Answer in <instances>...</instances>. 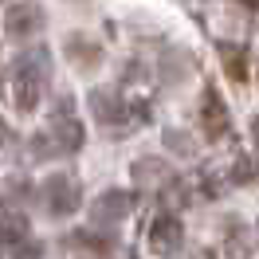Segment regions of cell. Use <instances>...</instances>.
<instances>
[{"instance_id":"2","label":"cell","mask_w":259,"mask_h":259,"mask_svg":"<svg viewBox=\"0 0 259 259\" xmlns=\"http://www.w3.org/2000/svg\"><path fill=\"white\" fill-rule=\"evenodd\" d=\"M32 146H35L39 157H48V153H79L82 149V126L71 118V98L59 102V110H55V118H51L48 134H39Z\"/></svg>"},{"instance_id":"5","label":"cell","mask_w":259,"mask_h":259,"mask_svg":"<svg viewBox=\"0 0 259 259\" xmlns=\"http://www.w3.org/2000/svg\"><path fill=\"white\" fill-rule=\"evenodd\" d=\"M134 212V193H122V189H106L91 200V224L98 228H110L118 220H126Z\"/></svg>"},{"instance_id":"6","label":"cell","mask_w":259,"mask_h":259,"mask_svg":"<svg viewBox=\"0 0 259 259\" xmlns=\"http://www.w3.org/2000/svg\"><path fill=\"white\" fill-rule=\"evenodd\" d=\"M39 28H44V8H39L35 0H20V4H12V8L4 12V32H8V39H32Z\"/></svg>"},{"instance_id":"12","label":"cell","mask_w":259,"mask_h":259,"mask_svg":"<svg viewBox=\"0 0 259 259\" xmlns=\"http://www.w3.org/2000/svg\"><path fill=\"white\" fill-rule=\"evenodd\" d=\"M224 259H251V243H247V228L232 220L224 232Z\"/></svg>"},{"instance_id":"7","label":"cell","mask_w":259,"mask_h":259,"mask_svg":"<svg viewBox=\"0 0 259 259\" xmlns=\"http://www.w3.org/2000/svg\"><path fill=\"white\" fill-rule=\"evenodd\" d=\"M185 243V228L173 212H161V216H153V224H149V247L157 251V255H177V247Z\"/></svg>"},{"instance_id":"8","label":"cell","mask_w":259,"mask_h":259,"mask_svg":"<svg viewBox=\"0 0 259 259\" xmlns=\"http://www.w3.org/2000/svg\"><path fill=\"white\" fill-rule=\"evenodd\" d=\"M91 110H95V118L110 134H118V126H126V102H122V95H114V91H95L91 95Z\"/></svg>"},{"instance_id":"3","label":"cell","mask_w":259,"mask_h":259,"mask_svg":"<svg viewBox=\"0 0 259 259\" xmlns=\"http://www.w3.org/2000/svg\"><path fill=\"white\" fill-rule=\"evenodd\" d=\"M44 204H48L51 216H75L82 204V193L75 177H67V173H55V177L44 181Z\"/></svg>"},{"instance_id":"16","label":"cell","mask_w":259,"mask_h":259,"mask_svg":"<svg viewBox=\"0 0 259 259\" xmlns=\"http://www.w3.org/2000/svg\"><path fill=\"white\" fill-rule=\"evenodd\" d=\"M39 255H44V243L39 240H20L12 247V259H39Z\"/></svg>"},{"instance_id":"14","label":"cell","mask_w":259,"mask_h":259,"mask_svg":"<svg viewBox=\"0 0 259 259\" xmlns=\"http://www.w3.org/2000/svg\"><path fill=\"white\" fill-rule=\"evenodd\" d=\"M71 240L79 243V247H91V251H98V255H106V251L114 247V240H110V236H95L91 228H82V232H75Z\"/></svg>"},{"instance_id":"10","label":"cell","mask_w":259,"mask_h":259,"mask_svg":"<svg viewBox=\"0 0 259 259\" xmlns=\"http://www.w3.org/2000/svg\"><path fill=\"white\" fill-rule=\"evenodd\" d=\"M216 55L224 59V71L232 75V82H247V48H243V44L220 39V44H216Z\"/></svg>"},{"instance_id":"11","label":"cell","mask_w":259,"mask_h":259,"mask_svg":"<svg viewBox=\"0 0 259 259\" xmlns=\"http://www.w3.org/2000/svg\"><path fill=\"white\" fill-rule=\"evenodd\" d=\"M20 240H28V216L0 208V247H16Z\"/></svg>"},{"instance_id":"9","label":"cell","mask_w":259,"mask_h":259,"mask_svg":"<svg viewBox=\"0 0 259 259\" xmlns=\"http://www.w3.org/2000/svg\"><path fill=\"white\" fill-rule=\"evenodd\" d=\"M134 181H138L142 189H169V185L177 181V173H173L161 157H138V161H134Z\"/></svg>"},{"instance_id":"15","label":"cell","mask_w":259,"mask_h":259,"mask_svg":"<svg viewBox=\"0 0 259 259\" xmlns=\"http://www.w3.org/2000/svg\"><path fill=\"white\" fill-rule=\"evenodd\" d=\"M165 146L177 149V153H185V157H193V153H196V146L189 142V134H181V130H165Z\"/></svg>"},{"instance_id":"1","label":"cell","mask_w":259,"mask_h":259,"mask_svg":"<svg viewBox=\"0 0 259 259\" xmlns=\"http://www.w3.org/2000/svg\"><path fill=\"white\" fill-rule=\"evenodd\" d=\"M48 75H51V55H48V48H35V51L16 55L12 63L4 67L0 87H4L8 102H12L20 114H28V110L39 106V95H44V87H48Z\"/></svg>"},{"instance_id":"4","label":"cell","mask_w":259,"mask_h":259,"mask_svg":"<svg viewBox=\"0 0 259 259\" xmlns=\"http://www.w3.org/2000/svg\"><path fill=\"white\" fill-rule=\"evenodd\" d=\"M200 130H204V138L208 142H220L228 138V130H232V114H228L224 98L216 95V87H204V95H200Z\"/></svg>"},{"instance_id":"13","label":"cell","mask_w":259,"mask_h":259,"mask_svg":"<svg viewBox=\"0 0 259 259\" xmlns=\"http://www.w3.org/2000/svg\"><path fill=\"white\" fill-rule=\"evenodd\" d=\"M67 55H71V63H75V67H98V59H102L98 44L82 39V35H71V39H67Z\"/></svg>"},{"instance_id":"17","label":"cell","mask_w":259,"mask_h":259,"mask_svg":"<svg viewBox=\"0 0 259 259\" xmlns=\"http://www.w3.org/2000/svg\"><path fill=\"white\" fill-rule=\"evenodd\" d=\"M251 138H255V146H259V114L251 118Z\"/></svg>"},{"instance_id":"18","label":"cell","mask_w":259,"mask_h":259,"mask_svg":"<svg viewBox=\"0 0 259 259\" xmlns=\"http://www.w3.org/2000/svg\"><path fill=\"white\" fill-rule=\"evenodd\" d=\"M4 142H8V126L0 122V146H4Z\"/></svg>"}]
</instances>
